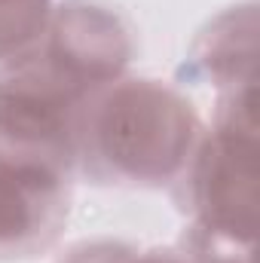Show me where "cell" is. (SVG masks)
Here are the masks:
<instances>
[{
    "label": "cell",
    "instance_id": "cell-1",
    "mask_svg": "<svg viewBox=\"0 0 260 263\" xmlns=\"http://www.w3.org/2000/svg\"><path fill=\"white\" fill-rule=\"evenodd\" d=\"M196 132V114L184 98L141 80L120 83L83 104L77 144L107 178L159 184L184 168Z\"/></svg>",
    "mask_w": 260,
    "mask_h": 263
},
{
    "label": "cell",
    "instance_id": "cell-2",
    "mask_svg": "<svg viewBox=\"0 0 260 263\" xmlns=\"http://www.w3.org/2000/svg\"><path fill=\"white\" fill-rule=\"evenodd\" d=\"M257 126L254 110L230 114L199 153L193 178L202 230L217 242L251 245L257 217Z\"/></svg>",
    "mask_w": 260,
    "mask_h": 263
},
{
    "label": "cell",
    "instance_id": "cell-3",
    "mask_svg": "<svg viewBox=\"0 0 260 263\" xmlns=\"http://www.w3.org/2000/svg\"><path fill=\"white\" fill-rule=\"evenodd\" d=\"M65 214V175L0 159V254L46 245Z\"/></svg>",
    "mask_w": 260,
    "mask_h": 263
},
{
    "label": "cell",
    "instance_id": "cell-4",
    "mask_svg": "<svg viewBox=\"0 0 260 263\" xmlns=\"http://www.w3.org/2000/svg\"><path fill=\"white\" fill-rule=\"evenodd\" d=\"M46 59L86 89H95L98 83L114 80L129 62V40L110 12L77 3L62 9L49 25Z\"/></svg>",
    "mask_w": 260,
    "mask_h": 263
},
{
    "label": "cell",
    "instance_id": "cell-5",
    "mask_svg": "<svg viewBox=\"0 0 260 263\" xmlns=\"http://www.w3.org/2000/svg\"><path fill=\"white\" fill-rule=\"evenodd\" d=\"M49 28V0H0V59L18 55Z\"/></svg>",
    "mask_w": 260,
    "mask_h": 263
},
{
    "label": "cell",
    "instance_id": "cell-6",
    "mask_svg": "<svg viewBox=\"0 0 260 263\" xmlns=\"http://www.w3.org/2000/svg\"><path fill=\"white\" fill-rule=\"evenodd\" d=\"M132 254H126L123 248H114V245H104V248H86L80 251L70 263H129Z\"/></svg>",
    "mask_w": 260,
    "mask_h": 263
},
{
    "label": "cell",
    "instance_id": "cell-7",
    "mask_svg": "<svg viewBox=\"0 0 260 263\" xmlns=\"http://www.w3.org/2000/svg\"><path fill=\"white\" fill-rule=\"evenodd\" d=\"M129 263H184L181 257H175V254H169V251H156V254H144V257H132Z\"/></svg>",
    "mask_w": 260,
    "mask_h": 263
}]
</instances>
